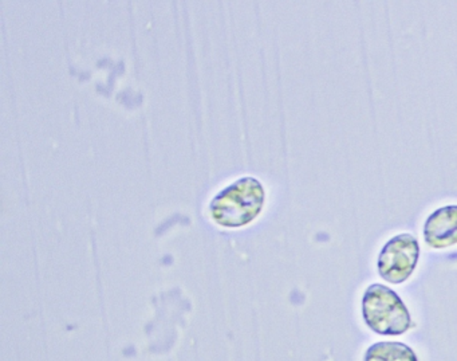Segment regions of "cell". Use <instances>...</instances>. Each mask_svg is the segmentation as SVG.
Segmentation results:
<instances>
[{"label":"cell","mask_w":457,"mask_h":361,"mask_svg":"<svg viewBox=\"0 0 457 361\" xmlns=\"http://www.w3.org/2000/svg\"><path fill=\"white\" fill-rule=\"evenodd\" d=\"M363 361H419L409 345L398 341H381L366 349Z\"/></svg>","instance_id":"obj_5"},{"label":"cell","mask_w":457,"mask_h":361,"mask_svg":"<svg viewBox=\"0 0 457 361\" xmlns=\"http://www.w3.org/2000/svg\"><path fill=\"white\" fill-rule=\"evenodd\" d=\"M361 306L366 326L379 336H401L413 325L401 297L381 283L366 288Z\"/></svg>","instance_id":"obj_2"},{"label":"cell","mask_w":457,"mask_h":361,"mask_svg":"<svg viewBox=\"0 0 457 361\" xmlns=\"http://www.w3.org/2000/svg\"><path fill=\"white\" fill-rule=\"evenodd\" d=\"M266 192L258 179L245 176L219 192L210 205L212 221L227 229L253 223L263 210Z\"/></svg>","instance_id":"obj_1"},{"label":"cell","mask_w":457,"mask_h":361,"mask_svg":"<svg viewBox=\"0 0 457 361\" xmlns=\"http://www.w3.org/2000/svg\"><path fill=\"white\" fill-rule=\"evenodd\" d=\"M422 234L425 243L435 250L457 245V206H445L430 214Z\"/></svg>","instance_id":"obj_4"},{"label":"cell","mask_w":457,"mask_h":361,"mask_svg":"<svg viewBox=\"0 0 457 361\" xmlns=\"http://www.w3.org/2000/svg\"><path fill=\"white\" fill-rule=\"evenodd\" d=\"M420 258L419 240L411 234H398L385 243L377 259L379 277L387 283L406 282Z\"/></svg>","instance_id":"obj_3"}]
</instances>
